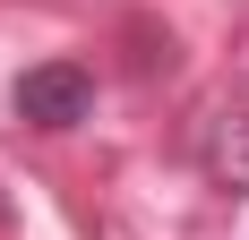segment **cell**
I'll list each match as a JSON object with an SVG mask.
<instances>
[{
  "mask_svg": "<svg viewBox=\"0 0 249 240\" xmlns=\"http://www.w3.org/2000/svg\"><path fill=\"white\" fill-rule=\"evenodd\" d=\"M86 112H95V77L77 60H43L18 77V120H35V129H77Z\"/></svg>",
  "mask_w": 249,
  "mask_h": 240,
  "instance_id": "cell-1",
  "label": "cell"
},
{
  "mask_svg": "<svg viewBox=\"0 0 249 240\" xmlns=\"http://www.w3.org/2000/svg\"><path fill=\"white\" fill-rule=\"evenodd\" d=\"M198 163H206V180H224V189L249 197V112H215V120H206Z\"/></svg>",
  "mask_w": 249,
  "mask_h": 240,
  "instance_id": "cell-2",
  "label": "cell"
}]
</instances>
